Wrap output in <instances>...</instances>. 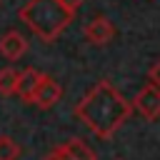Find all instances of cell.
Here are the masks:
<instances>
[{
    "mask_svg": "<svg viewBox=\"0 0 160 160\" xmlns=\"http://www.w3.org/2000/svg\"><path fill=\"white\" fill-rule=\"evenodd\" d=\"M132 102H128L108 80L95 82L85 98L75 105V118L98 138L108 140L115 135V130L130 118Z\"/></svg>",
    "mask_w": 160,
    "mask_h": 160,
    "instance_id": "obj_1",
    "label": "cell"
},
{
    "mask_svg": "<svg viewBox=\"0 0 160 160\" xmlns=\"http://www.w3.org/2000/svg\"><path fill=\"white\" fill-rule=\"evenodd\" d=\"M72 10L62 5V0H28L20 10L18 18L25 22L40 40L52 42L60 38V32L72 22Z\"/></svg>",
    "mask_w": 160,
    "mask_h": 160,
    "instance_id": "obj_2",
    "label": "cell"
},
{
    "mask_svg": "<svg viewBox=\"0 0 160 160\" xmlns=\"http://www.w3.org/2000/svg\"><path fill=\"white\" fill-rule=\"evenodd\" d=\"M132 105H135V110H138L145 120H158V118H160V88L152 85V82H148V85L135 95Z\"/></svg>",
    "mask_w": 160,
    "mask_h": 160,
    "instance_id": "obj_3",
    "label": "cell"
},
{
    "mask_svg": "<svg viewBox=\"0 0 160 160\" xmlns=\"http://www.w3.org/2000/svg\"><path fill=\"white\" fill-rule=\"evenodd\" d=\"M60 95H62L60 82L52 75H42L40 82H38V88H35V92H32V98H30V102L38 105L40 110H48V108H52L60 100Z\"/></svg>",
    "mask_w": 160,
    "mask_h": 160,
    "instance_id": "obj_4",
    "label": "cell"
},
{
    "mask_svg": "<svg viewBox=\"0 0 160 160\" xmlns=\"http://www.w3.org/2000/svg\"><path fill=\"white\" fill-rule=\"evenodd\" d=\"M82 35H85V40H88L90 45H108V42L115 38V28H112V22H110L108 18H92V20L85 25Z\"/></svg>",
    "mask_w": 160,
    "mask_h": 160,
    "instance_id": "obj_5",
    "label": "cell"
},
{
    "mask_svg": "<svg viewBox=\"0 0 160 160\" xmlns=\"http://www.w3.org/2000/svg\"><path fill=\"white\" fill-rule=\"evenodd\" d=\"M28 50V40L18 32V30H8L2 38H0V52L8 58V60H18L22 58Z\"/></svg>",
    "mask_w": 160,
    "mask_h": 160,
    "instance_id": "obj_6",
    "label": "cell"
},
{
    "mask_svg": "<svg viewBox=\"0 0 160 160\" xmlns=\"http://www.w3.org/2000/svg\"><path fill=\"white\" fill-rule=\"evenodd\" d=\"M40 78H42V72H38L35 68H25V70L20 72V78H18V92H15V95H20L25 102H30V98H32Z\"/></svg>",
    "mask_w": 160,
    "mask_h": 160,
    "instance_id": "obj_7",
    "label": "cell"
},
{
    "mask_svg": "<svg viewBox=\"0 0 160 160\" xmlns=\"http://www.w3.org/2000/svg\"><path fill=\"white\" fill-rule=\"evenodd\" d=\"M62 148L68 150V155L72 158V160H95V152L82 142V140H68V142H62Z\"/></svg>",
    "mask_w": 160,
    "mask_h": 160,
    "instance_id": "obj_8",
    "label": "cell"
},
{
    "mask_svg": "<svg viewBox=\"0 0 160 160\" xmlns=\"http://www.w3.org/2000/svg\"><path fill=\"white\" fill-rule=\"evenodd\" d=\"M18 78H20V72L15 68H2L0 70V95L18 92Z\"/></svg>",
    "mask_w": 160,
    "mask_h": 160,
    "instance_id": "obj_9",
    "label": "cell"
},
{
    "mask_svg": "<svg viewBox=\"0 0 160 160\" xmlns=\"http://www.w3.org/2000/svg\"><path fill=\"white\" fill-rule=\"evenodd\" d=\"M20 145L10 135H0V160H18Z\"/></svg>",
    "mask_w": 160,
    "mask_h": 160,
    "instance_id": "obj_10",
    "label": "cell"
},
{
    "mask_svg": "<svg viewBox=\"0 0 160 160\" xmlns=\"http://www.w3.org/2000/svg\"><path fill=\"white\" fill-rule=\"evenodd\" d=\"M42 160H72V158L68 155V150H65L62 145H58V148H52V150H50Z\"/></svg>",
    "mask_w": 160,
    "mask_h": 160,
    "instance_id": "obj_11",
    "label": "cell"
},
{
    "mask_svg": "<svg viewBox=\"0 0 160 160\" xmlns=\"http://www.w3.org/2000/svg\"><path fill=\"white\" fill-rule=\"evenodd\" d=\"M148 78H150V82H152V85H158V88H160V60H155V62L150 65Z\"/></svg>",
    "mask_w": 160,
    "mask_h": 160,
    "instance_id": "obj_12",
    "label": "cell"
},
{
    "mask_svg": "<svg viewBox=\"0 0 160 160\" xmlns=\"http://www.w3.org/2000/svg\"><path fill=\"white\" fill-rule=\"evenodd\" d=\"M62 5H65L68 10H72V12H78L80 5H82V0H62Z\"/></svg>",
    "mask_w": 160,
    "mask_h": 160,
    "instance_id": "obj_13",
    "label": "cell"
}]
</instances>
